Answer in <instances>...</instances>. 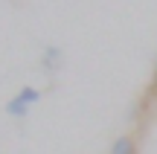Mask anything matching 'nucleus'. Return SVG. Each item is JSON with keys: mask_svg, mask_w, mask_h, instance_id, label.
I'll return each instance as SVG.
<instances>
[{"mask_svg": "<svg viewBox=\"0 0 157 154\" xmlns=\"http://www.w3.org/2000/svg\"><path fill=\"white\" fill-rule=\"evenodd\" d=\"M6 111H9L12 116H26V102H21V99L15 96V102H9V105H6Z\"/></svg>", "mask_w": 157, "mask_h": 154, "instance_id": "nucleus-2", "label": "nucleus"}, {"mask_svg": "<svg viewBox=\"0 0 157 154\" xmlns=\"http://www.w3.org/2000/svg\"><path fill=\"white\" fill-rule=\"evenodd\" d=\"M154 81H157V79H154Z\"/></svg>", "mask_w": 157, "mask_h": 154, "instance_id": "nucleus-4", "label": "nucleus"}, {"mask_svg": "<svg viewBox=\"0 0 157 154\" xmlns=\"http://www.w3.org/2000/svg\"><path fill=\"white\" fill-rule=\"evenodd\" d=\"M17 99L26 102V105H32V102H38V90H35V87H23V90L17 93Z\"/></svg>", "mask_w": 157, "mask_h": 154, "instance_id": "nucleus-3", "label": "nucleus"}, {"mask_svg": "<svg viewBox=\"0 0 157 154\" xmlns=\"http://www.w3.org/2000/svg\"><path fill=\"white\" fill-rule=\"evenodd\" d=\"M111 154H137V143H134L131 137H119L117 143H113Z\"/></svg>", "mask_w": 157, "mask_h": 154, "instance_id": "nucleus-1", "label": "nucleus"}]
</instances>
